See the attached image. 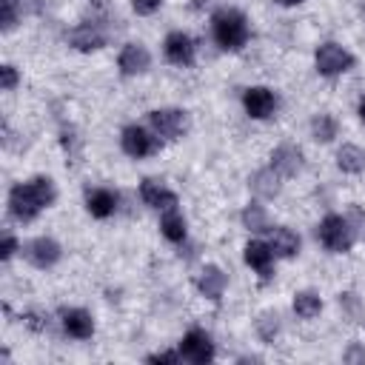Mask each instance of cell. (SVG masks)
<instances>
[{
  "instance_id": "1",
  "label": "cell",
  "mask_w": 365,
  "mask_h": 365,
  "mask_svg": "<svg viewBox=\"0 0 365 365\" xmlns=\"http://www.w3.org/2000/svg\"><path fill=\"white\" fill-rule=\"evenodd\" d=\"M54 202V182L48 177H34L29 182H17L9 191V211L20 220L29 222L34 220L43 208H48Z\"/></svg>"
},
{
  "instance_id": "2",
  "label": "cell",
  "mask_w": 365,
  "mask_h": 365,
  "mask_svg": "<svg viewBox=\"0 0 365 365\" xmlns=\"http://www.w3.org/2000/svg\"><path fill=\"white\" fill-rule=\"evenodd\" d=\"M211 31L217 46L225 51H237L248 43V23L237 9H220L211 17Z\"/></svg>"
},
{
  "instance_id": "3",
  "label": "cell",
  "mask_w": 365,
  "mask_h": 365,
  "mask_svg": "<svg viewBox=\"0 0 365 365\" xmlns=\"http://www.w3.org/2000/svg\"><path fill=\"white\" fill-rule=\"evenodd\" d=\"M317 237H319V242H322L328 251H334V254L348 251V248H351V242H354V231H351L348 220H345V217H339V214H328V217L319 222Z\"/></svg>"
},
{
  "instance_id": "4",
  "label": "cell",
  "mask_w": 365,
  "mask_h": 365,
  "mask_svg": "<svg viewBox=\"0 0 365 365\" xmlns=\"http://www.w3.org/2000/svg\"><path fill=\"white\" fill-rule=\"evenodd\" d=\"M314 63H317V71H319V74L336 77V74H342V71H348V68L354 66V57H351L342 46H336V43H322V46L317 48Z\"/></svg>"
},
{
  "instance_id": "5",
  "label": "cell",
  "mask_w": 365,
  "mask_h": 365,
  "mask_svg": "<svg viewBox=\"0 0 365 365\" xmlns=\"http://www.w3.org/2000/svg\"><path fill=\"white\" fill-rule=\"evenodd\" d=\"M120 145L134 160H143V157L160 151V140L154 134H148L145 128H140V125H125L123 128V137H120Z\"/></svg>"
},
{
  "instance_id": "6",
  "label": "cell",
  "mask_w": 365,
  "mask_h": 365,
  "mask_svg": "<svg viewBox=\"0 0 365 365\" xmlns=\"http://www.w3.org/2000/svg\"><path fill=\"white\" fill-rule=\"evenodd\" d=\"M148 120H151L154 131L160 137H168V140H177L188 128V117L182 108H154L148 114Z\"/></svg>"
},
{
  "instance_id": "7",
  "label": "cell",
  "mask_w": 365,
  "mask_h": 365,
  "mask_svg": "<svg viewBox=\"0 0 365 365\" xmlns=\"http://www.w3.org/2000/svg\"><path fill=\"white\" fill-rule=\"evenodd\" d=\"M180 354H182V359H188L194 365H205L214 359V342L205 331H188L180 342Z\"/></svg>"
},
{
  "instance_id": "8",
  "label": "cell",
  "mask_w": 365,
  "mask_h": 365,
  "mask_svg": "<svg viewBox=\"0 0 365 365\" xmlns=\"http://www.w3.org/2000/svg\"><path fill=\"white\" fill-rule=\"evenodd\" d=\"M23 257L37 268H51L60 259V245L51 237H34L23 245Z\"/></svg>"
},
{
  "instance_id": "9",
  "label": "cell",
  "mask_w": 365,
  "mask_h": 365,
  "mask_svg": "<svg viewBox=\"0 0 365 365\" xmlns=\"http://www.w3.org/2000/svg\"><path fill=\"white\" fill-rule=\"evenodd\" d=\"M242 106H245L248 117H254V120H265V117L274 114V108H277V97H274V91H268V88H262V86H254V88H245V94H242Z\"/></svg>"
},
{
  "instance_id": "10",
  "label": "cell",
  "mask_w": 365,
  "mask_h": 365,
  "mask_svg": "<svg viewBox=\"0 0 365 365\" xmlns=\"http://www.w3.org/2000/svg\"><path fill=\"white\" fill-rule=\"evenodd\" d=\"M163 51H165V60L174 66H191L194 63V40L182 31H171L163 43Z\"/></svg>"
},
{
  "instance_id": "11",
  "label": "cell",
  "mask_w": 365,
  "mask_h": 365,
  "mask_svg": "<svg viewBox=\"0 0 365 365\" xmlns=\"http://www.w3.org/2000/svg\"><path fill=\"white\" fill-rule=\"evenodd\" d=\"M60 319H63L66 334L74 339H88L94 334V319L83 308H60Z\"/></svg>"
},
{
  "instance_id": "12",
  "label": "cell",
  "mask_w": 365,
  "mask_h": 365,
  "mask_svg": "<svg viewBox=\"0 0 365 365\" xmlns=\"http://www.w3.org/2000/svg\"><path fill=\"white\" fill-rule=\"evenodd\" d=\"M271 168L279 174V177H294V174H299V168H302V151L297 148V145H279V148H274V154H271Z\"/></svg>"
},
{
  "instance_id": "13",
  "label": "cell",
  "mask_w": 365,
  "mask_h": 365,
  "mask_svg": "<svg viewBox=\"0 0 365 365\" xmlns=\"http://www.w3.org/2000/svg\"><path fill=\"white\" fill-rule=\"evenodd\" d=\"M68 46H74L77 51H97L106 46V34L97 29V23H83V26L71 29Z\"/></svg>"
},
{
  "instance_id": "14",
  "label": "cell",
  "mask_w": 365,
  "mask_h": 365,
  "mask_svg": "<svg viewBox=\"0 0 365 365\" xmlns=\"http://www.w3.org/2000/svg\"><path fill=\"white\" fill-rule=\"evenodd\" d=\"M120 71L123 74H143L148 66H151V54L145 51V46H140V43H128V46H123V51H120Z\"/></svg>"
},
{
  "instance_id": "15",
  "label": "cell",
  "mask_w": 365,
  "mask_h": 365,
  "mask_svg": "<svg viewBox=\"0 0 365 365\" xmlns=\"http://www.w3.org/2000/svg\"><path fill=\"white\" fill-rule=\"evenodd\" d=\"M140 197H143V202L151 205V208H174V205H177V194H174L171 188H165L163 182H157V180H143Z\"/></svg>"
},
{
  "instance_id": "16",
  "label": "cell",
  "mask_w": 365,
  "mask_h": 365,
  "mask_svg": "<svg viewBox=\"0 0 365 365\" xmlns=\"http://www.w3.org/2000/svg\"><path fill=\"white\" fill-rule=\"evenodd\" d=\"M271 259H274V251H271V245H268V242L251 240V242L245 245V262H248L254 271H259V277H262V279H268V277H271Z\"/></svg>"
},
{
  "instance_id": "17",
  "label": "cell",
  "mask_w": 365,
  "mask_h": 365,
  "mask_svg": "<svg viewBox=\"0 0 365 365\" xmlns=\"http://www.w3.org/2000/svg\"><path fill=\"white\" fill-rule=\"evenodd\" d=\"M86 208H88L91 217L106 220V217H111L114 208H117V194L108 191V188H94V191L86 194Z\"/></svg>"
},
{
  "instance_id": "18",
  "label": "cell",
  "mask_w": 365,
  "mask_h": 365,
  "mask_svg": "<svg viewBox=\"0 0 365 365\" xmlns=\"http://www.w3.org/2000/svg\"><path fill=\"white\" fill-rule=\"evenodd\" d=\"M197 288H200L202 297H208V299H220L222 291H225V274H222L217 265H205L202 274L197 277Z\"/></svg>"
},
{
  "instance_id": "19",
  "label": "cell",
  "mask_w": 365,
  "mask_h": 365,
  "mask_svg": "<svg viewBox=\"0 0 365 365\" xmlns=\"http://www.w3.org/2000/svg\"><path fill=\"white\" fill-rule=\"evenodd\" d=\"M248 185H251V191H254L257 197L271 200V197L279 194V174H277L274 168H259V171L248 180Z\"/></svg>"
},
{
  "instance_id": "20",
  "label": "cell",
  "mask_w": 365,
  "mask_h": 365,
  "mask_svg": "<svg viewBox=\"0 0 365 365\" xmlns=\"http://www.w3.org/2000/svg\"><path fill=\"white\" fill-rule=\"evenodd\" d=\"M271 251L277 257H294L299 251V237L291 228H271Z\"/></svg>"
},
{
  "instance_id": "21",
  "label": "cell",
  "mask_w": 365,
  "mask_h": 365,
  "mask_svg": "<svg viewBox=\"0 0 365 365\" xmlns=\"http://www.w3.org/2000/svg\"><path fill=\"white\" fill-rule=\"evenodd\" d=\"M160 231H163L165 240L182 242V240H185V220H182V214H180L177 208H165V214H163V220H160Z\"/></svg>"
},
{
  "instance_id": "22",
  "label": "cell",
  "mask_w": 365,
  "mask_h": 365,
  "mask_svg": "<svg viewBox=\"0 0 365 365\" xmlns=\"http://www.w3.org/2000/svg\"><path fill=\"white\" fill-rule=\"evenodd\" d=\"M336 165L345 171V174H359L362 168H365V151L359 148V145H342L339 151H336Z\"/></svg>"
},
{
  "instance_id": "23",
  "label": "cell",
  "mask_w": 365,
  "mask_h": 365,
  "mask_svg": "<svg viewBox=\"0 0 365 365\" xmlns=\"http://www.w3.org/2000/svg\"><path fill=\"white\" fill-rule=\"evenodd\" d=\"M319 311H322V299H319L314 291H299V294H294V314H297V317L314 319Z\"/></svg>"
},
{
  "instance_id": "24",
  "label": "cell",
  "mask_w": 365,
  "mask_h": 365,
  "mask_svg": "<svg viewBox=\"0 0 365 365\" xmlns=\"http://www.w3.org/2000/svg\"><path fill=\"white\" fill-rule=\"evenodd\" d=\"M311 134L317 143H331L336 137V120L331 114H317L311 120Z\"/></svg>"
},
{
  "instance_id": "25",
  "label": "cell",
  "mask_w": 365,
  "mask_h": 365,
  "mask_svg": "<svg viewBox=\"0 0 365 365\" xmlns=\"http://www.w3.org/2000/svg\"><path fill=\"white\" fill-rule=\"evenodd\" d=\"M242 225H245L248 231H271V228H268V214H265V208H262L259 202H248V205H245V211H242Z\"/></svg>"
},
{
  "instance_id": "26",
  "label": "cell",
  "mask_w": 365,
  "mask_h": 365,
  "mask_svg": "<svg viewBox=\"0 0 365 365\" xmlns=\"http://www.w3.org/2000/svg\"><path fill=\"white\" fill-rule=\"evenodd\" d=\"M257 334H259V339L262 342H274L277 339V334H279V317L274 314V311H265V314H259V319H257Z\"/></svg>"
},
{
  "instance_id": "27",
  "label": "cell",
  "mask_w": 365,
  "mask_h": 365,
  "mask_svg": "<svg viewBox=\"0 0 365 365\" xmlns=\"http://www.w3.org/2000/svg\"><path fill=\"white\" fill-rule=\"evenodd\" d=\"M339 308L348 314V319H351V322H362V317H365V308H362L359 297H356V294H351V291L339 294Z\"/></svg>"
},
{
  "instance_id": "28",
  "label": "cell",
  "mask_w": 365,
  "mask_h": 365,
  "mask_svg": "<svg viewBox=\"0 0 365 365\" xmlns=\"http://www.w3.org/2000/svg\"><path fill=\"white\" fill-rule=\"evenodd\" d=\"M0 23L3 31H11L17 23V11H14V0H0Z\"/></svg>"
},
{
  "instance_id": "29",
  "label": "cell",
  "mask_w": 365,
  "mask_h": 365,
  "mask_svg": "<svg viewBox=\"0 0 365 365\" xmlns=\"http://www.w3.org/2000/svg\"><path fill=\"white\" fill-rule=\"evenodd\" d=\"M180 356L182 354H177V351H160V354H148L145 362H151V365H177Z\"/></svg>"
},
{
  "instance_id": "30",
  "label": "cell",
  "mask_w": 365,
  "mask_h": 365,
  "mask_svg": "<svg viewBox=\"0 0 365 365\" xmlns=\"http://www.w3.org/2000/svg\"><path fill=\"white\" fill-rule=\"evenodd\" d=\"M17 80H20V77H17V68H14V66H9V63L0 66V86H3V91H11V88L17 86Z\"/></svg>"
},
{
  "instance_id": "31",
  "label": "cell",
  "mask_w": 365,
  "mask_h": 365,
  "mask_svg": "<svg viewBox=\"0 0 365 365\" xmlns=\"http://www.w3.org/2000/svg\"><path fill=\"white\" fill-rule=\"evenodd\" d=\"M23 322L29 325V328H34V331H48V317H43V314H23Z\"/></svg>"
},
{
  "instance_id": "32",
  "label": "cell",
  "mask_w": 365,
  "mask_h": 365,
  "mask_svg": "<svg viewBox=\"0 0 365 365\" xmlns=\"http://www.w3.org/2000/svg\"><path fill=\"white\" fill-rule=\"evenodd\" d=\"M345 362L348 365H365V345H351L348 351H345Z\"/></svg>"
},
{
  "instance_id": "33",
  "label": "cell",
  "mask_w": 365,
  "mask_h": 365,
  "mask_svg": "<svg viewBox=\"0 0 365 365\" xmlns=\"http://www.w3.org/2000/svg\"><path fill=\"white\" fill-rule=\"evenodd\" d=\"M160 3L163 0H131V6H134L137 14H154L160 9Z\"/></svg>"
},
{
  "instance_id": "34",
  "label": "cell",
  "mask_w": 365,
  "mask_h": 365,
  "mask_svg": "<svg viewBox=\"0 0 365 365\" xmlns=\"http://www.w3.org/2000/svg\"><path fill=\"white\" fill-rule=\"evenodd\" d=\"M14 251H17V240H14L11 234H3V245H0V257H3V259H9V257H11Z\"/></svg>"
},
{
  "instance_id": "35",
  "label": "cell",
  "mask_w": 365,
  "mask_h": 365,
  "mask_svg": "<svg viewBox=\"0 0 365 365\" xmlns=\"http://www.w3.org/2000/svg\"><path fill=\"white\" fill-rule=\"evenodd\" d=\"M359 120H362V123H365V97H362V100H359Z\"/></svg>"
},
{
  "instance_id": "36",
  "label": "cell",
  "mask_w": 365,
  "mask_h": 365,
  "mask_svg": "<svg viewBox=\"0 0 365 365\" xmlns=\"http://www.w3.org/2000/svg\"><path fill=\"white\" fill-rule=\"evenodd\" d=\"M277 3H279V6H299L302 0H277Z\"/></svg>"
}]
</instances>
